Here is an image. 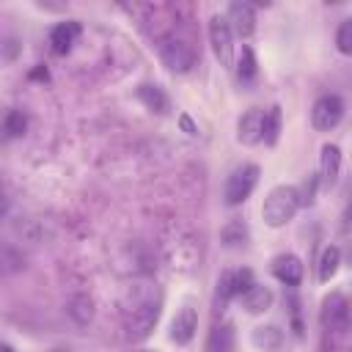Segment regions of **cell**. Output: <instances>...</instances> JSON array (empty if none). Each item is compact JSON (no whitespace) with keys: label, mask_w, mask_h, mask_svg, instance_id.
Listing matches in <instances>:
<instances>
[{"label":"cell","mask_w":352,"mask_h":352,"mask_svg":"<svg viewBox=\"0 0 352 352\" xmlns=\"http://www.w3.org/2000/svg\"><path fill=\"white\" fill-rule=\"evenodd\" d=\"M280 124H283V113L278 104H272L270 110H264V129H261V140L267 146H275L280 138Z\"/></svg>","instance_id":"obj_18"},{"label":"cell","mask_w":352,"mask_h":352,"mask_svg":"<svg viewBox=\"0 0 352 352\" xmlns=\"http://www.w3.org/2000/svg\"><path fill=\"white\" fill-rule=\"evenodd\" d=\"M231 297H236V289H234V270H226V272L217 278V300H220V305H226Z\"/></svg>","instance_id":"obj_24"},{"label":"cell","mask_w":352,"mask_h":352,"mask_svg":"<svg viewBox=\"0 0 352 352\" xmlns=\"http://www.w3.org/2000/svg\"><path fill=\"white\" fill-rule=\"evenodd\" d=\"M8 206H11V198H8V192L0 187V217L8 212Z\"/></svg>","instance_id":"obj_28"},{"label":"cell","mask_w":352,"mask_h":352,"mask_svg":"<svg viewBox=\"0 0 352 352\" xmlns=\"http://www.w3.org/2000/svg\"><path fill=\"white\" fill-rule=\"evenodd\" d=\"M253 283H256V280H253V272H250L248 267L234 270V289H236V297H242Z\"/></svg>","instance_id":"obj_26"},{"label":"cell","mask_w":352,"mask_h":352,"mask_svg":"<svg viewBox=\"0 0 352 352\" xmlns=\"http://www.w3.org/2000/svg\"><path fill=\"white\" fill-rule=\"evenodd\" d=\"M250 341H253V346H258L264 352H272V349H278L283 344V330L275 327V324H261V327H256L250 333Z\"/></svg>","instance_id":"obj_16"},{"label":"cell","mask_w":352,"mask_h":352,"mask_svg":"<svg viewBox=\"0 0 352 352\" xmlns=\"http://www.w3.org/2000/svg\"><path fill=\"white\" fill-rule=\"evenodd\" d=\"M338 264H341V250L336 245H327L319 256V280L327 283L336 272H338Z\"/></svg>","instance_id":"obj_22"},{"label":"cell","mask_w":352,"mask_h":352,"mask_svg":"<svg viewBox=\"0 0 352 352\" xmlns=\"http://www.w3.org/2000/svg\"><path fill=\"white\" fill-rule=\"evenodd\" d=\"M66 311H69V316H72L77 324H88L91 316H94V300H91L88 294H74V297H69Z\"/></svg>","instance_id":"obj_19"},{"label":"cell","mask_w":352,"mask_h":352,"mask_svg":"<svg viewBox=\"0 0 352 352\" xmlns=\"http://www.w3.org/2000/svg\"><path fill=\"white\" fill-rule=\"evenodd\" d=\"M256 182H258V165L248 162V165L236 168V170L226 179V187H223V198H226V204H228V206H239V204H245V201L250 198Z\"/></svg>","instance_id":"obj_4"},{"label":"cell","mask_w":352,"mask_h":352,"mask_svg":"<svg viewBox=\"0 0 352 352\" xmlns=\"http://www.w3.org/2000/svg\"><path fill=\"white\" fill-rule=\"evenodd\" d=\"M256 74H258L256 55H253L250 47H242V52H239V58H236V80H239L242 85H250V82L256 80Z\"/></svg>","instance_id":"obj_20"},{"label":"cell","mask_w":352,"mask_h":352,"mask_svg":"<svg viewBox=\"0 0 352 352\" xmlns=\"http://www.w3.org/2000/svg\"><path fill=\"white\" fill-rule=\"evenodd\" d=\"M220 242L226 245V248H242L245 242H248V226L242 223V220H228L223 228H220Z\"/></svg>","instance_id":"obj_21"},{"label":"cell","mask_w":352,"mask_h":352,"mask_svg":"<svg viewBox=\"0 0 352 352\" xmlns=\"http://www.w3.org/2000/svg\"><path fill=\"white\" fill-rule=\"evenodd\" d=\"M138 99L151 110V113H160V116H165L168 113V107H170V102H168V96H165V91L160 88V85H151V82H143V85H138Z\"/></svg>","instance_id":"obj_14"},{"label":"cell","mask_w":352,"mask_h":352,"mask_svg":"<svg viewBox=\"0 0 352 352\" xmlns=\"http://www.w3.org/2000/svg\"><path fill=\"white\" fill-rule=\"evenodd\" d=\"M297 209H300V190L292 184H278L267 192L261 204V220L270 228H280L297 214Z\"/></svg>","instance_id":"obj_1"},{"label":"cell","mask_w":352,"mask_h":352,"mask_svg":"<svg viewBox=\"0 0 352 352\" xmlns=\"http://www.w3.org/2000/svg\"><path fill=\"white\" fill-rule=\"evenodd\" d=\"M341 118H344V99H341L338 94H324V96H319V99L314 102V107H311V124H314V129H319V132L336 129V126L341 124Z\"/></svg>","instance_id":"obj_5"},{"label":"cell","mask_w":352,"mask_h":352,"mask_svg":"<svg viewBox=\"0 0 352 352\" xmlns=\"http://www.w3.org/2000/svg\"><path fill=\"white\" fill-rule=\"evenodd\" d=\"M195 330H198V314L192 305H184L170 322V341L179 346H187L195 338Z\"/></svg>","instance_id":"obj_10"},{"label":"cell","mask_w":352,"mask_h":352,"mask_svg":"<svg viewBox=\"0 0 352 352\" xmlns=\"http://www.w3.org/2000/svg\"><path fill=\"white\" fill-rule=\"evenodd\" d=\"M336 47L341 55H352V19H344L336 33Z\"/></svg>","instance_id":"obj_25"},{"label":"cell","mask_w":352,"mask_h":352,"mask_svg":"<svg viewBox=\"0 0 352 352\" xmlns=\"http://www.w3.org/2000/svg\"><path fill=\"white\" fill-rule=\"evenodd\" d=\"M206 352H234V327L231 324H214L206 338Z\"/></svg>","instance_id":"obj_17"},{"label":"cell","mask_w":352,"mask_h":352,"mask_svg":"<svg viewBox=\"0 0 352 352\" xmlns=\"http://www.w3.org/2000/svg\"><path fill=\"white\" fill-rule=\"evenodd\" d=\"M272 275H275L283 286L294 289V286L302 283V261H300L294 253H280V256L272 258Z\"/></svg>","instance_id":"obj_11"},{"label":"cell","mask_w":352,"mask_h":352,"mask_svg":"<svg viewBox=\"0 0 352 352\" xmlns=\"http://www.w3.org/2000/svg\"><path fill=\"white\" fill-rule=\"evenodd\" d=\"M322 324L333 333H344L349 327V302L344 294L333 292L322 302Z\"/></svg>","instance_id":"obj_7"},{"label":"cell","mask_w":352,"mask_h":352,"mask_svg":"<svg viewBox=\"0 0 352 352\" xmlns=\"http://www.w3.org/2000/svg\"><path fill=\"white\" fill-rule=\"evenodd\" d=\"M160 60L173 74H184V72H190L195 66V50L182 36H165L160 41Z\"/></svg>","instance_id":"obj_3"},{"label":"cell","mask_w":352,"mask_h":352,"mask_svg":"<svg viewBox=\"0 0 352 352\" xmlns=\"http://www.w3.org/2000/svg\"><path fill=\"white\" fill-rule=\"evenodd\" d=\"M242 305H245L248 314H264V311H270V305H272V292H270L267 286H261V283H253V286L242 294Z\"/></svg>","instance_id":"obj_15"},{"label":"cell","mask_w":352,"mask_h":352,"mask_svg":"<svg viewBox=\"0 0 352 352\" xmlns=\"http://www.w3.org/2000/svg\"><path fill=\"white\" fill-rule=\"evenodd\" d=\"M209 41H212V50H214L220 66H231L234 63V33H231L226 16L214 14L209 19Z\"/></svg>","instance_id":"obj_6"},{"label":"cell","mask_w":352,"mask_h":352,"mask_svg":"<svg viewBox=\"0 0 352 352\" xmlns=\"http://www.w3.org/2000/svg\"><path fill=\"white\" fill-rule=\"evenodd\" d=\"M226 22H228V28H231V33L234 36H239V38H248L253 30H256V11H253V6L250 3H231L228 6V14H226Z\"/></svg>","instance_id":"obj_8"},{"label":"cell","mask_w":352,"mask_h":352,"mask_svg":"<svg viewBox=\"0 0 352 352\" xmlns=\"http://www.w3.org/2000/svg\"><path fill=\"white\" fill-rule=\"evenodd\" d=\"M3 138L6 140H11V138H22L25 135V129H28V118H25V113L22 110H8L6 116H3Z\"/></svg>","instance_id":"obj_23"},{"label":"cell","mask_w":352,"mask_h":352,"mask_svg":"<svg viewBox=\"0 0 352 352\" xmlns=\"http://www.w3.org/2000/svg\"><path fill=\"white\" fill-rule=\"evenodd\" d=\"M341 173V148L336 143L322 146V160H319V179L324 187H333Z\"/></svg>","instance_id":"obj_12"},{"label":"cell","mask_w":352,"mask_h":352,"mask_svg":"<svg viewBox=\"0 0 352 352\" xmlns=\"http://www.w3.org/2000/svg\"><path fill=\"white\" fill-rule=\"evenodd\" d=\"M179 124H182V129H184L190 138H195V135H198V126L192 124V118H190V116H179Z\"/></svg>","instance_id":"obj_27"},{"label":"cell","mask_w":352,"mask_h":352,"mask_svg":"<svg viewBox=\"0 0 352 352\" xmlns=\"http://www.w3.org/2000/svg\"><path fill=\"white\" fill-rule=\"evenodd\" d=\"M261 129H264V110L250 107L236 121V140L245 146H256V143H261Z\"/></svg>","instance_id":"obj_9"},{"label":"cell","mask_w":352,"mask_h":352,"mask_svg":"<svg viewBox=\"0 0 352 352\" xmlns=\"http://www.w3.org/2000/svg\"><path fill=\"white\" fill-rule=\"evenodd\" d=\"M80 36V25L77 22H60L52 28L50 33V44H52V52L55 55H66L74 44V38Z\"/></svg>","instance_id":"obj_13"},{"label":"cell","mask_w":352,"mask_h":352,"mask_svg":"<svg viewBox=\"0 0 352 352\" xmlns=\"http://www.w3.org/2000/svg\"><path fill=\"white\" fill-rule=\"evenodd\" d=\"M30 77H36V80H47V69H36Z\"/></svg>","instance_id":"obj_29"},{"label":"cell","mask_w":352,"mask_h":352,"mask_svg":"<svg viewBox=\"0 0 352 352\" xmlns=\"http://www.w3.org/2000/svg\"><path fill=\"white\" fill-rule=\"evenodd\" d=\"M157 319H160V302H157V300L143 297V300L132 302V305L126 308V316H124L126 336H129L132 341H143V338L154 330Z\"/></svg>","instance_id":"obj_2"}]
</instances>
